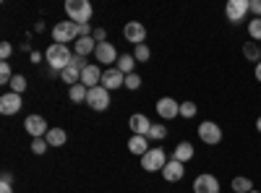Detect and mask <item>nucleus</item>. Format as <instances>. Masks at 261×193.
<instances>
[{"label": "nucleus", "instance_id": "nucleus-19", "mask_svg": "<svg viewBox=\"0 0 261 193\" xmlns=\"http://www.w3.org/2000/svg\"><path fill=\"white\" fill-rule=\"evenodd\" d=\"M149 149H151V146H149V139H146V136H130V139H128V152H130V154L144 157Z\"/></svg>", "mask_w": 261, "mask_h": 193}, {"label": "nucleus", "instance_id": "nucleus-13", "mask_svg": "<svg viewBox=\"0 0 261 193\" xmlns=\"http://www.w3.org/2000/svg\"><path fill=\"white\" fill-rule=\"evenodd\" d=\"M94 58H97L99 66H110L113 68V63H118V50H115V45H110V42H102V45H97Z\"/></svg>", "mask_w": 261, "mask_h": 193}, {"label": "nucleus", "instance_id": "nucleus-12", "mask_svg": "<svg viewBox=\"0 0 261 193\" xmlns=\"http://www.w3.org/2000/svg\"><path fill=\"white\" fill-rule=\"evenodd\" d=\"M102 87H105L107 92L125 87V73H120L115 66H113V68H105V73H102Z\"/></svg>", "mask_w": 261, "mask_h": 193}, {"label": "nucleus", "instance_id": "nucleus-15", "mask_svg": "<svg viewBox=\"0 0 261 193\" xmlns=\"http://www.w3.org/2000/svg\"><path fill=\"white\" fill-rule=\"evenodd\" d=\"M102 73L105 71H99L97 63H89V66L84 68V73H81V84H84L86 89H94V87H99V84H102Z\"/></svg>", "mask_w": 261, "mask_h": 193}, {"label": "nucleus", "instance_id": "nucleus-10", "mask_svg": "<svg viewBox=\"0 0 261 193\" xmlns=\"http://www.w3.org/2000/svg\"><path fill=\"white\" fill-rule=\"evenodd\" d=\"M193 193H220V180L209 173H201L196 175L193 180Z\"/></svg>", "mask_w": 261, "mask_h": 193}, {"label": "nucleus", "instance_id": "nucleus-37", "mask_svg": "<svg viewBox=\"0 0 261 193\" xmlns=\"http://www.w3.org/2000/svg\"><path fill=\"white\" fill-rule=\"evenodd\" d=\"M92 37L97 39V45H102V42L107 39V32H105V29H94V34H92Z\"/></svg>", "mask_w": 261, "mask_h": 193}, {"label": "nucleus", "instance_id": "nucleus-30", "mask_svg": "<svg viewBox=\"0 0 261 193\" xmlns=\"http://www.w3.org/2000/svg\"><path fill=\"white\" fill-rule=\"evenodd\" d=\"M243 55L253 63H258V42H246V47H243Z\"/></svg>", "mask_w": 261, "mask_h": 193}, {"label": "nucleus", "instance_id": "nucleus-16", "mask_svg": "<svg viewBox=\"0 0 261 193\" xmlns=\"http://www.w3.org/2000/svg\"><path fill=\"white\" fill-rule=\"evenodd\" d=\"M183 175H186V164L178 162V159H170L165 164V170H162V178L167 183H178V180H183Z\"/></svg>", "mask_w": 261, "mask_h": 193}, {"label": "nucleus", "instance_id": "nucleus-43", "mask_svg": "<svg viewBox=\"0 0 261 193\" xmlns=\"http://www.w3.org/2000/svg\"><path fill=\"white\" fill-rule=\"evenodd\" d=\"M251 193H261V190H256V188H253V190H251Z\"/></svg>", "mask_w": 261, "mask_h": 193}, {"label": "nucleus", "instance_id": "nucleus-34", "mask_svg": "<svg viewBox=\"0 0 261 193\" xmlns=\"http://www.w3.org/2000/svg\"><path fill=\"white\" fill-rule=\"evenodd\" d=\"M125 89H130V92L141 89V76H139V73H130V76H125Z\"/></svg>", "mask_w": 261, "mask_h": 193}, {"label": "nucleus", "instance_id": "nucleus-11", "mask_svg": "<svg viewBox=\"0 0 261 193\" xmlns=\"http://www.w3.org/2000/svg\"><path fill=\"white\" fill-rule=\"evenodd\" d=\"M154 107H157V115H160L162 120H172V118L180 115V102H175L172 97H162Z\"/></svg>", "mask_w": 261, "mask_h": 193}, {"label": "nucleus", "instance_id": "nucleus-41", "mask_svg": "<svg viewBox=\"0 0 261 193\" xmlns=\"http://www.w3.org/2000/svg\"><path fill=\"white\" fill-rule=\"evenodd\" d=\"M0 193H13V185H3V183H0Z\"/></svg>", "mask_w": 261, "mask_h": 193}, {"label": "nucleus", "instance_id": "nucleus-36", "mask_svg": "<svg viewBox=\"0 0 261 193\" xmlns=\"http://www.w3.org/2000/svg\"><path fill=\"white\" fill-rule=\"evenodd\" d=\"M248 8H251V13H253L256 18H261V0H251Z\"/></svg>", "mask_w": 261, "mask_h": 193}, {"label": "nucleus", "instance_id": "nucleus-28", "mask_svg": "<svg viewBox=\"0 0 261 193\" xmlns=\"http://www.w3.org/2000/svg\"><path fill=\"white\" fill-rule=\"evenodd\" d=\"M248 37H251V42H261V18L248 21Z\"/></svg>", "mask_w": 261, "mask_h": 193}, {"label": "nucleus", "instance_id": "nucleus-4", "mask_svg": "<svg viewBox=\"0 0 261 193\" xmlns=\"http://www.w3.org/2000/svg\"><path fill=\"white\" fill-rule=\"evenodd\" d=\"M53 39L58 45H65V42H76L79 39V24L73 21H58L53 26Z\"/></svg>", "mask_w": 261, "mask_h": 193}, {"label": "nucleus", "instance_id": "nucleus-6", "mask_svg": "<svg viewBox=\"0 0 261 193\" xmlns=\"http://www.w3.org/2000/svg\"><path fill=\"white\" fill-rule=\"evenodd\" d=\"M86 104H89L92 110H97V113H105L107 107H110V92L99 84V87L89 89V94H86Z\"/></svg>", "mask_w": 261, "mask_h": 193}, {"label": "nucleus", "instance_id": "nucleus-31", "mask_svg": "<svg viewBox=\"0 0 261 193\" xmlns=\"http://www.w3.org/2000/svg\"><path fill=\"white\" fill-rule=\"evenodd\" d=\"M134 58H136V63H146V60L151 58V50H149L146 45H136V47H134Z\"/></svg>", "mask_w": 261, "mask_h": 193}, {"label": "nucleus", "instance_id": "nucleus-18", "mask_svg": "<svg viewBox=\"0 0 261 193\" xmlns=\"http://www.w3.org/2000/svg\"><path fill=\"white\" fill-rule=\"evenodd\" d=\"M73 50H76V55H81V58L92 55V52H97V39H94V37H79Z\"/></svg>", "mask_w": 261, "mask_h": 193}, {"label": "nucleus", "instance_id": "nucleus-39", "mask_svg": "<svg viewBox=\"0 0 261 193\" xmlns=\"http://www.w3.org/2000/svg\"><path fill=\"white\" fill-rule=\"evenodd\" d=\"M253 76H256V81H261V60L256 63V68H253Z\"/></svg>", "mask_w": 261, "mask_h": 193}, {"label": "nucleus", "instance_id": "nucleus-7", "mask_svg": "<svg viewBox=\"0 0 261 193\" xmlns=\"http://www.w3.org/2000/svg\"><path fill=\"white\" fill-rule=\"evenodd\" d=\"M199 139L204 141V144H209V146H217L222 141V128L217 125L214 120H204L201 125H199Z\"/></svg>", "mask_w": 261, "mask_h": 193}, {"label": "nucleus", "instance_id": "nucleus-25", "mask_svg": "<svg viewBox=\"0 0 261 193\" xmlns=\"http://www.w3.org/2000/svg\"><path fill=\"white\" fill-rule=\"evenodd\" d=\"M86 94H89V89H86L84 84H76V87H71V89H68V99H71V102H76V104L86 102Z\"/></svg>", "mask_w": 261, "mask_h": 193}, {"label": "nucleus", "instance_id": "nucleus-33", "mask_svg": "<svg viewBox=\"0 0 261 193\" xmlns=\"http://www.w3.org/2000/svg\"><path fill=\"white\" fill-rule=\"evenodd\" d=\"M196 113H199L196 102H183V104H180V115H183V118H196Z\"/></svg>", "mask_w": 261, "mask_h": 193}, {"label": "nucleus", "instance_id": "nucleus-1", "mask_svg": "<svg viewBox=\"0 0 261 193\" xmlns=\"http://www.w3.org/2000/svg\"><path fill=\"white\" fill-rule=\"evenodd\" d=\"M73 55L76 52H71L68 50V45H58V42H53V45L45 50V60H47V66L53 68V71H65L71 66V60H73Z\"/></svg>", "mask_w": 261, "mask_h": 193}, {"label": "nucleus", "instance_id": "nucleus-32", "mask_svg": "<svg viewBox=\"0 0 261 193\" xmlns=\"http://www.w3.org/2000/svg\"><path fill=\"white\" fill-rule=\"evenodd\" d=\"M47 149H50L47 139H32V152H34V154H45Z\"/></svg>", "mask_w": 261, "mask_h": 193}, {"label": "nucleus", "instance_id": "nucleus-29", "mask_svg": "<svg viewBox=\"0 0 261 193\" xmlns=\"http://www.w3.org/2000/svg\"><path fill=\"white\" fill-rule=\"evenodd\" d=\"M13 71H11V63L8 60H3V63H0V84H11L13 81Z\"/></svg>", "mask_w": 261, "mask_h": 193}, {"label": "nucleus", "instance_id": "nucleus-26", "mask_svg": "<svg viewBox=\"0 0 261 193\" xmlns=\"http://www.w3.org/2000/svg\"><path fill=\"white\" fill-rule=\"evenodd\" d=\"M146 139H149V141H165V139H167V128H165L162 123H151Z\"/></svg>", "mask_w": 261, "mask_h": 193}, {"label": "nucleus", "instance_id": "nucleus-5", "mask_svg": "<svg viewBox=\"0 0 261 193\" xmlns=\"http://www.w3.org/2000/svg\"><path fill=\"white\" fill-rule=\"evenodd\" d=\"M251 0H227L225 6V16L230 24H241V21H246V13H251Z\"/></svg>", "mask_w": 261, "mask_h": 193}, {"label": "nucleus", "instance_id": "nucleus-42", "mask_svg": "<svg viewBox=\"0 0 261 193\" xmlns=\"http://www.w3.org/2000/svg\"><path fill=\"white\" fill-rule=\"evenodd\" d=\"M256 131H258V133H261V115H258V118H256Z\"/></svg>", "mask_w": 261, "mask_h": 193}, {"label": "nucleus", "instance_id": "nucleus-9", "mask_svg": "<svg viewBox=\"0 0 261 193\" xmlns=\"http://www.w3.org/2000/svg\"><path fill=\"white\" fill-rule=\"evenodd\" d=\"M123 37L130 42V45H144V39H146V26L141 24V21H128V24L123 26Z\"/></svg>", "mask_w": 261, "mask_h": 193}, {"label": "nucleus", "instance_id": "nucleus-8", "mask_svg": "<svg viewBox=\"0 0 261 193\" xmlns=\"http://www.w3.org/2000/svg\"><path fill=\"white\" fill-rule=\"evenodd\" d=\"M24 128H27V133H29L32 139H45L47 131H50L47 120L42 118V115H29V118L24 120Z\"/></svg>", "mask_w": 261, "mask_h": 193}, {"label": "nucleus", "instance_id": "nucleus-20", "mask_svg": "<svg viewBox=\"0 0 261 193\" xmlns=\"http://www.w3.org/2000/svg\"><path fill=\"white\" fill-rule=\"evenodd\" d=\"M193 154H196V152H193V144H191V141H180V144L175 146V152H172V159H178V162L186 164V162L193 159Z\"/></svg>", "mask_w": 261, "mask_h": 193}, {"label": "nucleus", "instance_id": "nucleus-17", "mask_svg": "<svg viewBox=\"0 0 261 193\" xmlns=\"http://www.w3.org/2000/svg\"><path fill=\"white\" fill-rule=\"evenodd\" d=\"M128 125H130V131H134V136H146V133H149V128H151V120H149L146 115L136 113V115H130Z\"/></svg>", "mask_w": 261, "mask_h": 193}, {"label": "nucleus", "instance_id": "nucleus-38", "mask_svg": "<svg viewBox=\"0 0 261 193\" xmlns=\"http://www.w3.org/2000/svg\"><path fill=\"white\" fill-rule=\"evenodd\" d=\"M0 183H3V185H13V175H11V173H3V178H0Z\"/></svg>", "mask_w": 261, "mask_h": 193}, {"label": "nucleus", "instance_id": "nucleus-40", "mask_svg": "<svg viewBox=\"0 0 261 193\" xmlns=\"http://www.w3.org/2000/svg\"><path fill=\"white\" fill-rule=\"evenodd\" d=\"M29 58H32V63H34V66H37V63H39V60H42V52H32V55H29Z\"/></svg>", "mask_w": 261, "mask_h": 193}, {"label": "nucleus", "instance_id": "nucleus-22", "mask_svg": "<svg viewBox=\"0 0 261 193\" xmlns=\"http://www.w3.org/2000/svg\"><path fill=\"white\" fill-rule=\"evenodd\" d=\"M81 68L79 66H73V60H71V66L65 68V71H60V78L65 81V84H71V87H76V84H81Z\"/></svg>", "mask_w": 261, "mask_h": 193}, {"label": "nucleus", "instance_id": "nucleus-35", "mask_svg": "<svg viewBox=\"0 0 261 193\" xmlns=\"http://www.w3.org/2000/svg\"><path fill=\"white\" fill-rule=\"evenodd\" d=\"M11 52H13V45H11V42H3V45H0V58L8 60V58H11Z\"/></svg>", "mask_w": 261, "mask_h": 193}, {"label": "nucleus", "instance_id": "nucleus-14", "mask_svg": "<svg viewBox=\"0 0 261 193\" xmlns=\"http://www.w3.org/2000/svg\"><path fill=\"white\" fill-rule=\"evenodd\" d=\"M21 107H24V102H21V94H16V92H8L0 97V113L3 115H16Z\"/></svg>", "mask_w": 261, "mask_h": 193}, {"label": "nucleus", "instance_id": "nucleus-27", "mask_svg": "<svg viewBox=\"0 0 261 193\" xmlns=\"http://www.w3.org/2000/svg\"><path fill=\"white\" fill-rule=\"evenodd\" d=\"M8 87H11V92H16V94H24V92H27V76L16 73V76H13V81L8 84Z\"/></svg>", "mask_w": 261, "mask_h": 193}, {"label": "nucleus", "instance_id": "nucleus-2", "mask_svg": "<svg viewBox=\"0 0 261 193\" xmlns=\"http://www.w3.org/2000/svg\"><path fill=\"white\" fill-rule=\"evenodd\" d=\"M65 13H68V21H73V24H89L92 21V3L89 0H65Z\"/></svg>", "mask_w": 261, "mask_h": 193}, {"label": "nucleus", "instance_id": "nucleus-24", "mask_svg": "<svg viewBox=\"0 0 261 193\" xmlns=\"http://www.w3.org/2000/svg\"><path fill=\"white\" fill-rule=\"evenodd\" d=\"M230 188H232L235 193H251V190H253V180L238 175V178H232V185H230Z\"/></svg>", "mask_w": 261, "mask_h": 193}, {"label": "nucleus", "instance_id": "nucleus-21", "mask_svg": "<svg viewBox=\"0 0 261 193\" xmlns=\"http://www.w3.org/2000/svg\"><path fill=\"white\" fill-rule=\"evenodd\" d=\"M115 68H118L120 73H125V76L136 73V71H134V68H136V58H134V52H125V55H120V58H118V63H115Z\"/></svg>", "mask_w": 261, "mask_h": 193}, {"label": "nucleus", "instance_id": "nucleus-23", "mask_svg": "<svg viewBox=\"0 0 261 193\" xmlns=\"http://www.w3.org/2000/svg\"><path fill=\"white\" fill-rule=\"evenodd\" d=\"M45 139H47L50 146H65V141H68V133H65L63 128H50Z\"/></svg>", "mask_w": 261, "mask_h": 193}, {"label": "nucleus", "instance_id": "nucleus-3", "mask_svg": "<svg viewBox=\"0 0 261 193\" xmlns=\"http://www.w3.org/2000/svg\"><path fill=\"white\" fill-rule=\"evenodd\" d=\"M167 162H170V159H167V154H165V149H160V146H151L149 152L141 157V167L146 170V173H157V170H165Z\"/></svg>", "mask_w": 261, "mask_h": 193}]
</instances>
